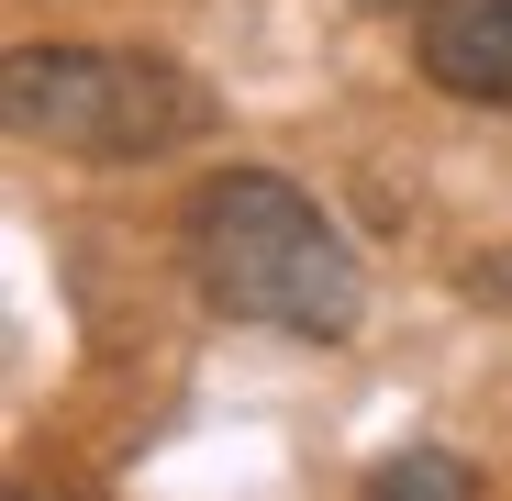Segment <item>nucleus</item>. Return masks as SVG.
I'll return each instance as SVG.
<instances>
[{"label":"nucleus","instance_id":"f03ea898","mask_svg":"<svg viewBox=\"0 0 512 501\" xmlns=\"http://www.w3.org/2000/svg\"><path fill=\"white\" fill-rule=\"evenodd\" d=\"M0 112H12L23 145L90 156V167L201 145L223 123L212 78L179 67V56H145V45H12V67H0Z\"/></svg>","mask_w":512,"mask_h":501},{"label":"nucleus","instance_id":"7ed1b4c3","mask_svg":"<svg viewBox=\"0 0 512 501\" xmlns=\"http://www.w3.org/2000/svg\"><path fill=\"white\" fill-rule=\"evenodd\" d=\"M412 56L446 101H479V112H512V0H435L412 23Z\"/></svg>","mask_w":512,"mask_h":501},{"label":"nucleus","instance_id":"f257e3e1","mask_svg":"<svg viewBox=\"0 0 512 501\" xmlns=\"http://www.w3.org/2000/svg\"><path fill=\"white\" fill-rule=\"evenodd\" d=\"M179 245H190L201 301L234 312V323L301 334V346H346L368 323L357 245L334 234V212L312 190H290L279 167H223V179H201L190 212H179Z\"/></svg>","mask_w":512,"mask_h":501},{"label":"nucleus","instance_id":"39448f33","mask_svg":"<svg viewBox=\"0 0 512 501\" xmlns=\"http://www.w3.org/2000/svg\"><path fill=\"white\" fill-rule=\"evenodd\" d=\"M379 12H435V0H379Z\"/></svg>","mask_w":512,"mask_h":501},{"label":"nucleus","instance_id":"20e7f679","mask_svg":"<svg viewBox=\"0 0 512 501\" xmlns=\"http://www.w3.org/2000/svg\"><path fill=\"white\" fill-rule=\"evenodd\" d=\"M357 501H490V490H479V468L446 457V446H401V457H379V468L357 479Z\"/></svg>","mask_w":512,"mask_h":501}]
</instances>
